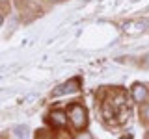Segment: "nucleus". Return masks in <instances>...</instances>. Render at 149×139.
I'll return each mask as SVG.
<instances>
[{
    "label": "nucleus",
    "mask_w": 149,
    "mask_h": 139,
    "mask_svg": "<svg viewBox=\"0 0 149 139\" xmlns=\"http://www.w3.org/2000/svg\"><path fill=\"white\" fill-rule=\"evenodd\" d=\"M130 113V100L127 98V93L110 87L102 93L101 100V115L110 124H123Z\"/></svg>",
    "instance_id": "nucleus-1"
},
{
    "label": "nucleus",
    "mask_w": 149,
    "mask_h": 139,
    "mask_svg": "<svg viewBox=\"0 0 149 139\" xmlns=\"http://www.w3.org/2000/svg\"><path fill=\"white\" fill-rule=\"evenodd\" d=\"M67 115H69V120L73 122V126L78 130H82L88 124V111L82 104H74L73 102L67 109Z\"/></svg>",
    "instance_id": "nucleus-2"
},
{
    "label": "nucleus",
    "mask_w": 149,
    "mask_h": 139,
    "mask_svg": "<svg viewBox=\"0 0 149 139\" xmlns=\"http://www.w3.org/2000/svg\"><path fill=\"white\" fill-rule=\"evenodd\" d=\"M78 87H80V80L78 78H73V80H67L65 83H62V85H58L56 89L52 91L54 96H63V95H71V93L78 91Z\"/></svg>",
    "instance_id": "nucleus-3"
},
{
    "label": "nucleus",
    "mask_w": 149,
    "mask_h": 139,
    "mask_svg": "<svg viewBox=\"0 0 149 139\" xmlns=\"http://www.w3.org/2000/svg\"><path fill=\"white\" fill-rule=\"evenodd\" d=\"M121 28L125 30V34L134 35V34H142V32H146L149 28V22L147 21H129V22H123Z\"/></svg>",
    "instance_id": "nucleus-4"
},
{
    "label": "nucleus",
    "mask_w": 149,
    "mask_h": 139,
    "mask_svg": "<svg viewBox=\"0 0 149 139\" xmlns=\"http://www.w3.org/2000/svg\"><path fill=\"white\" fill-rule=\"evenodd\" d=\"M67 119H69V115L62 109H54L49 113V124H52L56 128H63L67 124Z\"/></svg>",
    "instance_id": "nucleus-5"
},
{
    "label": "nucleus",
    "mask_w": 149,
    "mask_h": 139,
    "mask_svg": "<svg viewBox=\"0 0 149 139\" xmlns=\"http://www.w3.org/2000/svg\"><path fill=\"white\" fill-rule=\"evenodd\" d=\"M130 93H132V98L136 102H143L147 98V89L143 83H134L132 87H130Z\"/></svg>",
    "instance_id": "nucleus-6"
},
{
    "label": "nucleus",
    "mask_w": 149,
    "mask_h": 139,
    "mask_svg": "<svg viewBox=\"0 0 149 139\" xmlns=\"http://www.w3.org/2000/svg\"><path fill=\"white\" fill-rule=\"evenodd\" d=\"M13 133H15L17 139H30V130L24 124H19V126L13 128Z\"/></svg>",
    "instance_id": "nucleus-7"
},
{
    "label": "nucleus",
    "mask_w": 149,
    "mask_h": 139,
    "mask_svg": "<svg viewBox=\"0 0 149 139\" xmlns=\"http://www.w3.org/2000/svg\"><path fill=\"white\" fill-rule=\"evenodd\" d=\"M142 117L146 119V120H149V104H143L142 106Z\"/></svg>",
    "instance_id": "nucleus-8"
},
{
    "label": "nucleus",
    "mask_w": 149,
    "mask_h": 139,
    "mask_svg": "<svg viewBox=\"0 0 149 139\" xmlns=\"http://www.w3.org/2000/svg\"><path fill=\"white\" fill-rule=\"evenodd\" d=\"M36 139H52V137L49 136V132H39V133H37V137H36Z\"/></svg>",
    "instance_id": "nucleus-9"
},
{
    "label": "nucleus",
    "mask_w": 149,
    "mask_h": 139,
    "mask_svg": "<svg viewBox=\"0 0 149 139\" xmlns=\"http://www.w3.org/2000/svg\"><path fill=\"white\" fill-rule=\"evenodd\" d=\"M74 139H93V137L90 136V133H78V136L74 137Z\"/></svg>",
    "instance_id": "nucleus-10"
},
{
    "label": "nucleus",
    "mask_w": 149,
    "mask_h": 139,
    "mask_svg": "<svg viewBox=\"0 0 149 139\" xmlns=\"http://www.w3.org/2000/svg\"><path fill=\"white\" fill-rule=\"evenodd\" d=\"M143 67H146V69H149V54L146 56V58H143Z\"/></svg>",
    "instance_id": "nucleus-11"
},
{
    "label": "nucleus",
    "mask_w": 149,
    "mask_h": 139,
    "mask_svg": "<svg viewBox=\"0 0 149 139\" xmlns=\"http://www.w3.org/2000/svg\"><path fill=\"white\" fill-rule=\"evenodd\" d=\"M50 2H60V0H50Z\"/></svg>",
    "instance_id": "nucleus-12"
}]
</instances>
